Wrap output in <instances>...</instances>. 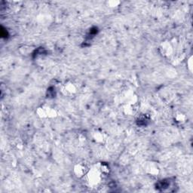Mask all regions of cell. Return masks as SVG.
Listing matches in <instances>:
<instances>
[{
	"label": "cell",
	"mask_w": 193,
	"mask_h": 193,
	"mask_svg": "<svg viewBox=\"0 0 193 193\" xmlns=\"http://www.w3.org/2000/svg\"><path fill=\"white\" fill-rule=\"evenodd\" d=\"M88 177V181L90 186H97L100 183L102 179V174L100 172V171L96 167L89 170L88 174H86Z\"/></svg>",
	"instance_id": "obj_1"
},
{
	"label": "cell",
	"mask_w": 193,
	"mask_h": 193,
	"mask_svg": "<svg viewBox=\"0 0 193 193\" xmlns=\"http://www.w3.org/2000/svg\"><path fill=\"white\" fill-rule=\"evenodd\" d=\"M89 171V169L88 168L87 165L84 163H78L77 164L75 165L74 169H73L74 174L78 178H81L86 176Z\"/></svg>",
	"instance_id": "obj_2"
},
{
	"label": "cell",
	"mask_w": 193,
	"mask_h": 193,
	"mask_svg": "<svg viewBox=\"0 0 193 193\" xmlns=\"http://www.w3.org/2000/svg\"><path fill=\"white\" fill-rule=\"evenodd\" d=\"M62 92L66 96L73 95L76 92V87L73 83L68 81L63 85Z\"/></svg>",
	"instance_id": "obj_3"
},
{
	"label": "cell",
	"mask_w": 193,
	"mask_h": 193,
	"mask_svg": "<svg viewBox=\"0 0 193 193\" xmlns=\"http://www.w3.org/2000/svg\"><path fill=\"white\" fill-rule=\"evenodd\" d=\"M145 170H146L147 174H150V175L152 176L157 175L159 172V167H158V166L153 162L148 163L146 165V168H145Z\"/></svg>",
	"instance_id": "obj_4"
},
{
	"label": "cell",
	"mask_w": 193,
	"mask_h": 193,
	"mask_svg": "<svg viewBox=\"0 0 193 193\" xmlns=\"http://www.w3.org/2000/svg\"><path fill=\"white\" fill-rule=\"evenodd\" d=\"M160 51L161 54L164 56H168L170 54H171L173 51L172 46H171V43L165 41V42H163L160 46Z\"/></svg>",
	"instance_id": "obj_5"
},
{
	"label": "cell",
	"mask_w": 193,
	"mask_h": 193,
	"mask_svg": "<svg viewBox=\"0 0 193 193\" xmlns=\"http://www.w3.org/2000/svg\"><path fill=\"white\" fill-rule=\"evenodd\" d=\"M93 138H94V140L96 143H98V144H103V143H104L105 140H106L104 134L103 132H101V131H96V132H94V134H93Z\"/></svg>",
	"instance_id": "obj_6"
},
{
	"label": "cell",
	"mask_w": 193,
	"mask_h": 193,
	"mask_svg": "<svg viewBox=\"0 0 193 193\" xmlns=\"http://www.w3.org/2000/svg\"><path fill=\"white\" fill-rule=\"evenodd\" d=\"M96 167L102 174V175H106L109 172V167L106 163H100L99 164L96 165Z\"/></svg>",
	"instance_id": "obj_7"
},
{
	"label": "cell",
	"mask_w": 193,
	"mask_h": 193,
	"mask_svg": "<svg viewBox=\"0 0 193 193\" xmlns=\"http://www.w3.org/2000/svg\"><path fill=\"white\" fill-rule=\"evenodd\" d=\"M124 112L128 116H132L136 112V109L134 108V105L125 104L124 106Z\"/></svg>",
	"instance_id": "obj_8"
},
{
	"label": "cell",
	"mask_w": 193,
	"mask_h": 193,
	"mask_svg": "<svg viewBox=\"0 0 193 193\" xmlns=\"http://www.w3.org/2000/svg\"><path fill=\"white\" fill-rule=\"evenodd\" d=\"M48 109L49 107H39L38 108L36 113L41 118L48 117Z\"/></svg>",
	"instance_id": "obj_9"
},
{
	"label": "cell",
	"mask_w": 193,
	"mask_h": 193,
	"mask_svg": "<svg viewBox=\"0 0 193 193\" xmlns=\"http://www.w3.org/2000/svg\"><path fill=\"white\" fill-rule=\"evenodd\" d=\"M176 121L179 123H183L186 120V116L185 115H183V113H177V116L175 117Z\"/></svg>",
	"instance_id": "obj_10"
},
{
	"label": "cell",
	"mask_w": 193,
	"mask_h": 193,
	"mask_svg": "<svg viewBox=\"0 0 193 193\" xmlns=\"http://www.w3.org/2000/svg\"><path fill=\"white\" fill-rule=\"evenodd\" d=\"M119 2L118 1H111V2H108V4H109V6H110V7H116V6H117L119 4Z\"/></svg>",
	"instance_id": "obj_11"
},
{
	"label": "cell",
	"mask_w": 193,
	"mask_h": 193,
	"mask_svg": "<svg viewBox=\"0 0 193 193\" xmlns=\"http://www.w3.org/2000/svg\"><path fill=\"white\" fill-rule=\"evenodd\" d=\"M188 64H189V68L190 70H192V57L190 58V59L189 60V61H188Z\"/></svg>",
	"instance_id": "obj_12"
}]
</instances>
